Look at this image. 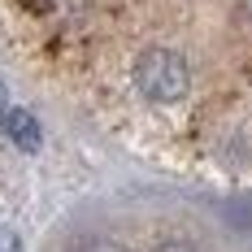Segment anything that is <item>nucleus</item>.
I'll return each instance as SVG.
<instances>
[{
  "mask_svg": "<svg viewBox=\"0 0 252 252\" xmlns=\"http://www.w3.org/2000/svg\"><path fill=\"white\" fill-rule=\"evenodd\" d=\"M135 87L157 104H174L187 96L191 87V70L187 61L170 48H144L135 57Z\"/></svg>",
  "mask_w": 252,
  "mask_h": 252,
  "instance_id": "1",
  "label": "nucleus"
},
{
  "mask_svg": "<svg viewBox=\"0 0 252 252\" xmlns=\"http://www.w3.org/2000/svg\"><path fill=\"white\" fill-rule=\"evenodd\" d=\"M0 126H4V135H9L18 148H26V152L39 148V122H35L26 109H13V104H9V109L0 113Z\"/></svg>",
  "mask_w": 252,
  "mask_h": 252,
  "instance_id": "2",
  "label": "nucleus"
},
{
  "mask_svg": "<svg viewBox=\"0 0 252 252\" xmlns=\"http://www.w3.org/2000/svg\"><path fill=\"white\" fill-rule=\"evenodd\" d=\"M157 252H200V248H191L187 239H170V244H161Z\"/></svg>",
  "mask_w": 252,
  "mask_h": 252,
  "instance_id": "3",
  "label": "nucleus"
},
{
  "mask_svg": "<svg viewBox=\"0 0 252 252\" xmlns=\"http://www.w3.org/2000/svg\"><path fill=\"white\" fill-rule=\"evenodd\" d=\"M244 13H248V18H252V0H244Z\"/></svg>",
  "mask_w": 252,
  "mask_h": 252,
  "instance_id": "4",
  "label": "nucleus"
},
{
  "mask_svg": "<svg viewBox=\"0 0 252 252\" xmlns=\"http://www.w3.org/2000/svg\"><path fill=\"white\" fill-rule=\"evenodd\" d=\"M4 252H18V248H4Z\"/></svg>",
  "mask_w": 252,
  "mask_h": 252,
  "instance_id": "5",
  "label": "nucleus"
}]
</instances>
